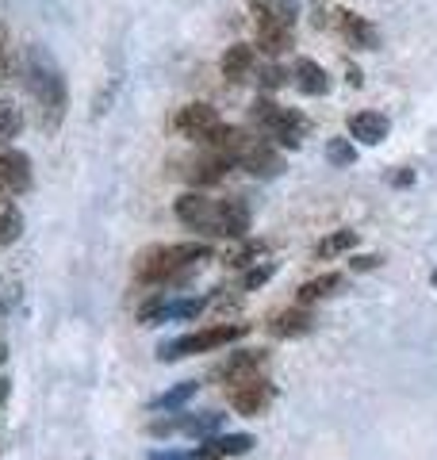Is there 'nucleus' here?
Segmentation results:
<instances>
[{"mask_svg":"<svg viewBox=\"0 0 437 460\" xmlns=\"http://www.w3.org/2000/svg\"><path fill=\"white\" fill-rule=\"evenodd\" d=\"M177 219L184 226L200 230V234H215V238H242L250 230V208L242 199H211L203 192H184L177 204Z\"/></svg>","mask_w":437,"mask_h":460,"instance_id":"obj_1","label":"nucleus"},{"mask_svg":"<svg viewBox=\"0 0 437 460\" xmlns=\"http://www.w3.org/2000/svg\"><path fill=\"white\" fill-rule=\"evenodd\" d=\"M203 146L218 150L230 165L245 169L250 177H281V169H284V157L272 150V142L265 135L245 131V127H227L223 123L208 142H203Z\"/></svg>","mask_w":437,"mask_h":460,"instance_id":"obj_2","label":"nucleus"},{"mask_svg":"<svg viewBox=\"0 0 437 460\" xmlns=\"http://www.w3.org/2000/svg\"><path fill=\"white\" fill-rule=\"evenodd\" d=\"M211 257V246L208 242H173V246H154L138 253V280L146 284H165V280H177V277H188L200 261Z\"/></svg>","mask_w":437,"mask_h":460,"instance_id":"obj_3","label":"nucleus"},{"mask_svg":"<svg viewBox=\"0 0 437 460\" xmlns=\"http://www.w3.org/2000/svg\"><path fill=\"white\" fill-rule=\"evenodd\" d=\"M254 123L261 127V135L276 138L288 150L299 146V142L308 138V131H311L308 115H299L296 108H281L272 96H257L254 100Z\"/></svg>","mask_w":437,"mask_h":460,"instance_id":"obj_4","label":"nucleus"},{"mask_svg":"<svg viewBox=\"0 0 437 460\" xmlns=\"http://www.w3.org/2000/svg\"><path fill=\"white\" fill-rule=\"evenodd\" d=\"M250 334V326H235V323H227V326H208V330H192V334H181V338H173V341H162L157 345V357L162 361H181V357H196V353H211V349H223V345L230 341H238Z\"/></svg>","mask_w":437,"mask_h":460,"instance_id":"obj_5","label":"nucleus"},{"mask_svg":"<svg viewBox=\"0 0 437 460\" xmlns=\"http://www.w3.org/2000/svg\"><path fill=\"white\" fill-rule=\"evenodd\" d=\"M27 89L35 93L42 111H47V123L62 119V111H66V81L54 69L50 58H42L39 50H31V58H27Z\"/></svg>","mask_w":437,"mask_h":460,"instance_id":"obj_6","label":"nucleus"},{"mask_svg":"<svg viewBox=\"0 0 437 460\" xmlns=\"http://www.w3.org/2000/svg\"><path fill=\"white\" fill-rule=\"evenodd\" d=\"M227 399H230V407H235L238 414H245V419H257V414H265L272 407L276 387L265 376H250V380H242V384H230Z\"/></svg>","mask_w":437,"mask_h":460,"instance_id":"obj_7","label":"nucleus"},{"mask_svg":"<svg viewBox=\"0 0 437 460\" xmlns=\"http://www.w3.org/2000/svg\"><path fill=\"white\" fill-rule=\"evenodd\" d=\"M173 127H177V131L184 135V138H192V142H208L218 127H223V119H218V111L211 108V104H184L181 111H177V119H173Z\"/></svg>","mask_w":437,"mask_h":460,"instance_id":"obj_8","label":"nucleus"},{"mask_svg":"<svg viewBox=\"0 0 437 460\" xmlns=\"http://www.w3.org/2000/svg\"><path fill=\"white\" fill-rule=\"evenodd\" d=\"M31 189V162L20 150H0V196H20Z\"/></svg>","mask_w":437,"mask_h":460,"instance_id":"obj_9","label":"nucleus"},{"mask_svg":"<svg viewBox=\"0 0 437 460\" xmlns=\"http://www.w3.org/2000/svg\"><path fill=\"white\" fill-rule=\"evenodd\" d=\"M223 422V414H177L173 411L169 419H157L150 422V434H192V438H203Z\"/></svg>","mask_w":437,"mask_h":460,"instance_id":"obj_10","label":"nucleus"},{"mask_svg":"<svg viewBox=\"0 0 437 460\" xmlns=\"http://www.w3.org/2000/svg\"><path fill=\"white\" fill-rule=\"evenodd\" d=\"M203 311V299H162V304H150L138 311V319L146 326H157V323H181V319H192V314Z\"/></svg>","mask_w":437,"mask_h":460,"instance_id":"obj_11","label":"nucleus"},{"mask_svg":"<svg viewBox=\"0 0 437 460\" xmlns=\"http://www.w3.org/2000/svg\"><path fill=\"white\" fill-rule=\"evenodd\" d=\"M227 169H235V165H230V162H227V157L218 154V150L203 146V154L188 162V181H192L196 189H208V184H218V181L227 177Z\"/></svg>","mask_w":437,"mask_h":460,"instance_id":"obj_12","label":"nucleus"},{"mask_svg":"<svg viewBox=\"0 0 437 460\" xmlns=\"http://www.w3.org/2000/svg\"><path fill=\"white\" fill-rule=\"evenodd\" d=\"M261 368H265V353L261 349H242V353H230L223 365H218L215 376L227 380V384H242L250 376H261Z\"/></svg>","mask_w":437,"mask_h":460,"instance_id":"obj_13","label":"nucleus"},{"mask_svg":"<svg viewBox=\"0 0 437 460\" xmlns=\"http://www.w3.org/2000/svg\"><path fill=\"white\" fill-rule=\"evenodd\" d=\"M254 449L250 434H223V438H203L200 449H192L196 460H227V456H242Z\"/></svg>","mask_w":437,"mask_h":460,"instance_id":"obj_14","label":"nucleus"},{"mask_svg":"<svg viewBox=\"0 0 437 460\" xmlns=\"http://www.w3.org/2000/svg\"><path fill=\"white\" fill-rule=\"evenodd\" d=\"M349 138L353 142H364V146H376V142L388 138V115L380 111H357L349 115Z\"/></svg>","mask_w":437,"mask_h":460,"instance_id":"obj_15","label":"nucleus"},{"mask_svg":"<svg viewBox=\"0 0 437 460\" xmlns=\"http://www.w3.org/2000/svg\"><path fill=\"white\" fill-rule=\"evenodd\" d=\"M291 81H296V89L299 93H308V96H323L330 93V77H326V69L311 62V58H296V66H291Z\"/></svg>","mask_w":437,"mask_h":460,"instance_id":"obj_16","label":"nucleus"},{"mask_svg":"<svg viewBox=\"0 0 437 460\" xmlns=\"http://www.w3.org/2000/svg\"><path fill=\"white\" fill-rule=\"evenodd\" d=\"M338 31L353 42L361 50H376L380 47V31L364 20V16H353V12H338Z\"/></svg>","mask_w":437,"mask_h":460,"instance_id":"obj_17","label":"nucleus"},{"mask_svg":"<svg viewBox=\"0 0 437 460\" xmlns=\"http://www.w3.org/2000/svg\"><path fill=\"white\" fill-rule=\"evenodd\" d=\"M254 62H257V54H254L250 42H235V47L223 54V77L238 84V81H245L254 74Z\"/></svg>","mask_w":437,"mask_h":460,"instance_id":"obj_18","label":"nucleus"},{"mask_svg":"<svg viewBox=\"0 0 437 460\" xmlns=\"http://www.w3.org/2000/svg\"><path fill=\"white\" fill-rule=\"evenodd\" d=\"M311 326H315V314L303 311V304L291 307V311H281V314H276V319L269 323V330H272L276 338H299V334H308Z\"/></svg>","mask_w":437,"mask_h":460,"instance_id":"obj_19","label":"nucleus"},{"mask_svg":"<svg viewBox=\"0 0 437 460\" xmlns=\"http://www.w3.org/2000/svg\"><path fill=\"white\" fill-rule=\"evenodd\" d=\"M23 234V215L8 196H0V246H12Z\"/></svg>","mask_w":437,"mask_h":460,"instance_id":"obj_20","label":"nucleus"},{"mask_svg":"<svg viewBox=\"0 0 437 460\" xmlns=\"http://www.w3.org/2000/svg\"><path fill=\"white\" fill-rule=\"evenodd\" d=\"M338 288H342V277H338V272H326V277H315V280H308L299 288L296 304L308 307V304H315V299H326L330 292H338Z\"/></svg>","mask_w":437,"mask_h":460,"instance_id":"obj_21","label":"nucleus"},{"mask_svg":"<svg viewBox=\"0 0 437 460\" xmlns=\"http://www.w3.org/2000/svg\"><path fill=\"white\" fill-rule=\"evenodd\" d=\"M257 42L265 54H284L291 47V27H257Z\"/></svg>","mask_w":437,"mask_h":460,"instance_id":"obj_22","label":"nucleus"},{"mask_svg":"<svg viewBox=\"0 0 437 460\" xmlns=\"http://www.w3.org/2000/svg\"><path fill=\"white\" fill-rule=\"evenodd\" d=\"M20 127H23L20 108L12 104V100H0V146L16 138V135H20Z\"/></svg>","mask_w":437,"mask_h":460,"instance_id":"obj_23","label":"nucleus"},{"mask_svg":"<svg viewBox=\"0 0 437 460\" xmlns=\"http://www.w3.org/2000/svg\"><path fill=\"white\" fill-rule=\"evenodd\" d=\"M357 246V230H338V234H330L323 238L315 246V257H334V253H345V250H353Z\"/></svg>","mask_w":437,"mask_h":460,"instance_id":"obj_24","label":"nucleus"},{"mask_svg":"<svg viewBox=\"0 0 437 460\" xmlns=\"http://www.w3.org/2000/svg\"><path fill=\"white\" fill-rule=\"evenodd\" d=\"M196 395V380H184V384H177V387H169L165 395H157L154 399V411H177L181 402H188Z\"/></svg>","mask_w":437,"mask_h":460,"instance_id":"obj_25","label":"nucleus"},{"mask_svg":"<svg viewBox=\"0 0 437 460\" xmlns=\"http://www.w3.org/2000/svg\"><path fill=\"white\" fill-rule=\"evenodd\" d=\"M254 257H265V246H261V242H245V246H235L227 253V265L245 269V265H254Z\"/></svg>","mask_w":437,"mask_h":460,"instance_id":"obj_26","label":"nucleus"},{"mask_svg":"<svg viewBox=\"0 0 437 460\" xmlns=\"http://www.w3.org/2000/svg\"><path fill=\"white\" fill-rule=\"evenodd\" d=\"M326 157H330L334 165H349L357 154H353V146H349L345 138H334V142H330V150H326Z\"/></svg>","mask_w":437,"mask_h":460,"instance_id":"obj_27","label":"nucleus"},{"mask_svg":"<svg viewBox=\"0 0 437 460\" xmlns=\"http://www.w3.org/2000/svg\"><path fill=\"white\" fill-rule=\"evenodd\" d=\"M288 77H291V74H284L281 66H265V69H261V89H281Z\"/></svg>","mask_w":437,"mask_h":460,"instance_id":"obj_28","label":"nucleus"},{"mask_svg":"<svg viewBox=\"0 0 437 460\" xmlns=\"http://www.w3.org/2000/svg\"><path fill=\"white\" fill-rule=\"evenodd\" d=\"M272 272H276V265H272V261H269V265L261 261V265L250 272V277H245V288H257V284H265V280L272 277Z\"/></svg>","mask_w":437,"mask_h":460,"instance_id":"obj_29","label":"nucleus"},{"mask_svg":"<svg viewBox=\"0 0 437 460\" xmlns=\"http://www.w3.org/2000/svg\"><path fill=\"white\" fill-rule=\"evenodd\" d=\"M150 460H196L192 453H181V449H154Z\"/></svg>","mask_w":437,"mask_h":460,"instance_id":"obj_30","label":"nucleus"},{"mask_svg":"<svg viewBox=\"0 0 437 460\" xmlns=\"http://www.w3.org/2000/svg\"><path fill=\"white\" fill-rule=\"evenodd\" d=\"M376 265H380V257H376V253H364V257H357V261H353V269H376Z\"/></svg>","mask_w":437,"mask_h":460,"instance_id":"obj_31","label":"nucleus"},{"mask_svg":"<svg viewBox=\"0 0 437 460\" xmlns=\"http://www.w3.org/2000/svg\"><path fill=\"white\" fill-rule=\"evenodd\" d=\"M4 399H8V380L0 376V402H4Z\"/></svg>","mask_w":437,"mask_h":460,"instance_id":"obj_32","label":"nucleus"},{"mask_svg":"<svg viewBox=\"0 0 437 460\" xmlns=\"http://www.w3.org/2000/svg\"><path fill=\"white\" fill-rule=\"evenodd\" d=\"M4 357H8V349H4V345H0V361H4Z\"/></svg>","mask_w":437,"mask_h":460,"instance_id":"obj_33","label":"nucleus"},{"mask_svg":"<svg viewBox=\"0 0 437 460\" xmlns=\"http://www.w3.org/2000/svg\"><path fill=\"white\" fill-rule=\"evenodd\" d=\"M430 284H433V288H437V269H433V277H430Z\"/></svg>","mask_w":437,"mask_h":460,"instance_id":"obj_34","label":"nucleus"}]
</instances>
